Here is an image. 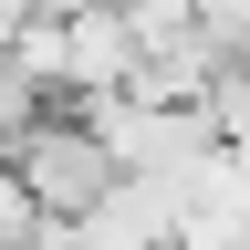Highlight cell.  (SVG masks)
<instances>
[{
    "mask_svg": "<svg viewBox=\"0 0 250 250\" xmlns=\"http://www.w3.org/2000/svg\"><path fill=\"white\" fill-rule=\"evenodd\" d=\"M11 167H21V188H31V198H42V219H52V229L94 219V208L125 188V167L104 156V136H94L83 115H42V125L11 146Z\"/></svg>",
    "mask_w": 250,
    "mask_h": 250,
    "instance_id": "cell-1",
    "label": "cell"
},
{
    "mask_svg": "<svg viewBox=\"0 0 250 250\" xmlns=\"http://www.w3.org/2000/svg\"><path fill=\"white\" fill-rule=\"evenodd\" d=\"M42 115H62V104H52V94H42V83H31L21 62H11V42H0V156H11L31 125H42Z\"/></svg>",
    "mask_w": 250,
    "mask_h": 250,
    "instance_id": "cell-2",
    "label": "cell"
},
{
    "mask_svg": "<svg viewBox=\"0 0 250 250\" xmlns=\"http://www.w3.org/2000/svg\"><path fill=\"white\" fill-rule=\"evenodd\" d=\"M198 11H250V0H198Z\"/></svg>",
    "mask_w": 250,
    "mask_h": 250,
    "instance_id": "cell-3",
    "label": "cell"
}]
</instances>
